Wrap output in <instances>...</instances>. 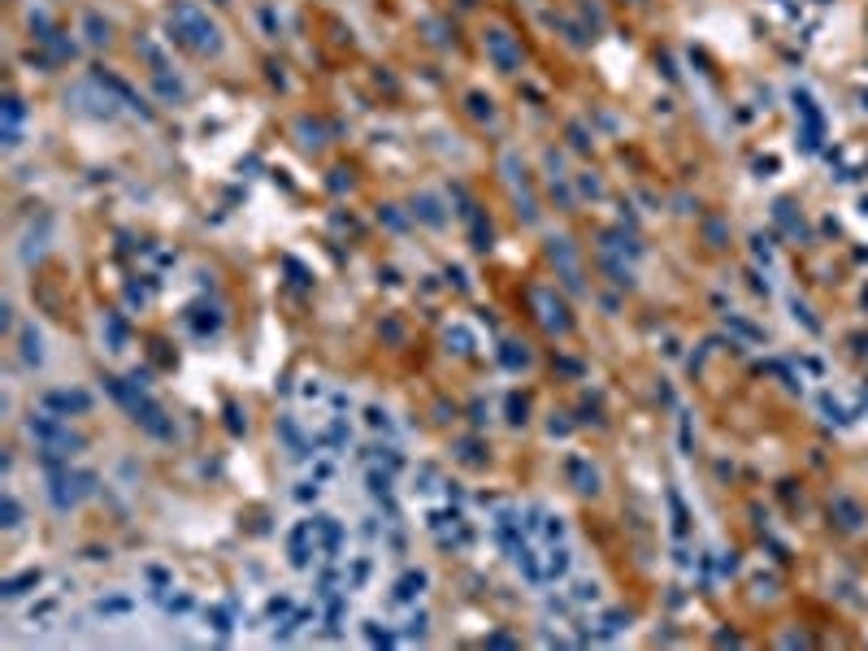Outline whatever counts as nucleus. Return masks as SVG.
I'll list each match as a JSON object with an SVG mask.
<instances>
[{
	"instance_id": "f257e3e1",
	"label": "nucleus",
	"mask_w": 868,
	"mask_h": 651,
	"mask_svg": "<svg viewBox=\"0 0 868 651\" xmlns=\"http://www.w3.org/2000/svg\"><path fill=\"white\" fill-rule=\"evenodd\" d=\"M170 26H174V39H178L183 48H191L196 57H213V52L222 48V35H217V26H213L196 5H174Z\"/></svg>"
},
{
	"instance_id": "f03ea898",
	"label": "nucleus",
	"mask_w": 868,
	"mask_h": 651,
	"mask_svg": "<svg viewBox=\"0 0 868 651\" xmlns=\"http://www.w3.org/2000/svg\"><path fill=\"white\" fill-rule=\"evenodd\" d=\"M486 52H491V61H495L504 74H513V70L521 66V48H517L504 31H491V35H486Z\"/></svg>"
},
{
	"instance_id": "7ed1b4c3",
	"label": "nucleus",
	"mask_w": 868,
	"mask_h": 651,
	"mask_svg": "<svg viewBox=\"0 0 868 651\" xmlns=\"http://www.w3.org/2000/svg\"><path fill=\"white\" fill-rule=\"evenodd\" d=\"M48 404H57V408H87V395H79V391L66 395V391H61V395H48Z\"/></svg>"
},
{
	"instance_id": "20e7f679",
	"label": "nucleus",
	"mask_w": 868,
	"mask_h": 651,
	"mask_svg": "<svg viewBox=\"0 0 868 651\" xmlns=\"http://www.w3.org/2000/svg\"><path fill=\"white\" fill-rule=\"evenodd\" d=\"M87 31H91V35H87L91 44H104V39H108V26H100V18H96V14H87Z\"/></svg>"
}]
</instances>
